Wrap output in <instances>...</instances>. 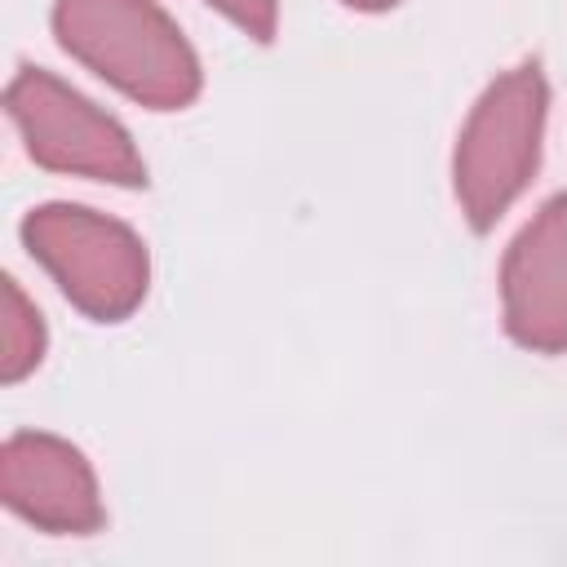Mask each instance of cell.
I'll list each match as a JSON object with an SVG mask.
<instances>
[{"instance_id":"1","label":"cell","mask_w":567,"mask_h":567,"mask_svg":"<svg viewBox=\"0 0 567 567\" xmlns=\"http://www.w3.org/2000/svg\"><path fill=\"white\" fill-rule=\"evenodd\" d=\"M58 44L151 111H182L199 93V58L155 0H58Z\"/></svg>"},{"instance_id":"2","label":"cell","mask_w":567,"mask_h":567,"mask_svg":"<svg viewBox=\"0 0 567 567\" xmlns=\"http://www.w3.org/2000/svg\"><path fill=\"white\" fill-rule=\"evenodd\" d=\"M549 89L536 62L496 75L474 102L452 159V182L461 213L474 230L496 226V217L523 195L540 164Z\"/></svg>"},{"instance_id":"3","label":"cell","mask_w":567,"mask_h":567,"mask_svg":"<svg viewBox=\"0 0 567 567\" xmlns=\"http://www.w3.org/2000/svg\"><path fill=\"white\" fill-rule=\"evenodd\" d=\"M22 239L62 297L89 319L115 323L142 306L151 261L133 226L80 204H44L27 213Z\"/></svg>"},{"instance_id":"4","label":"cell","mask_w":567,"mask_h":567,"mask_svg":"<svg viewBox=\"0 0 567 567\" xmlns=\"http://www.w3.org/2000/svg\"><path fill=\"white\" fill-rule=\"evenodd\" d=\"M4 106L35 164L111 186L146 182V164L133 137L58 75L40 66H18V75L4 89Z\"/></svg>"},{"instance_id":"5","label":"cell","mask_w":567,"mask_h":567,"mask_svg":"<svg viewBox=\"0 0 567 567\" xmlns=\"http://www.w3.org/2000/svg\"><path fill=\"white\" fill-rule=\"evenodd\" d=\"M0 492L13 514L53 536H89L106 518L93 465L58 434H9L0 452Z\"/></svg>"},{"instance_id":"6","label":"cell","mask_w":567,"mask_h":567,"mask_svg":"<svg viewBox=\"0 0 567 567\" xmlns=\"http://www.w3.org/2000/svg\"><path fill=\"white\" fill-rule=\"evenodd\" d=\"M505 332L540 354L567 350V195L540 204L501 261Z\"/></svg>"},{"instance_id":"7","label":"cell","mask_w":567,"mask_h":567,"mask_svg":"<svg viewBox=\"0 0 567 567\" xmlns=\"http://www.w3.org/2000/svg\"><path fill=\"white\" fill-rule=\"evenodd\" d=\"M0 377L22 381L44 359V323L35 306L22 297L18 279H4V310H0Z\"/></svg>"},{"instance_id":"8","label":"cell","mask_w":567,"mask_h":567,"mask_svg":"<svg viewBox=\"0 0 567 567\" xmlns=\"http://www.w3.org/2000/svg\"><path fill=\"white\" fill-rule=\"evenodd\" d=\"M217 4L239 31H248L252 40H270L275 22H279V0H208Z\"/></svg>"},{"instance_id":"9","label":"cell","mask_w":567,"mask_h":567,"mask_svg":"<svg viewBox=\"0 0 567 567\" xmlns=\"http://www.w3.org/2000/svg\"><path fill=\"white\" fill-rule=\"evenodd\" d=\"M341 4H350V9H363V13H377V9H394L399 0H341Z\"/></svg>"}]
</instances>
